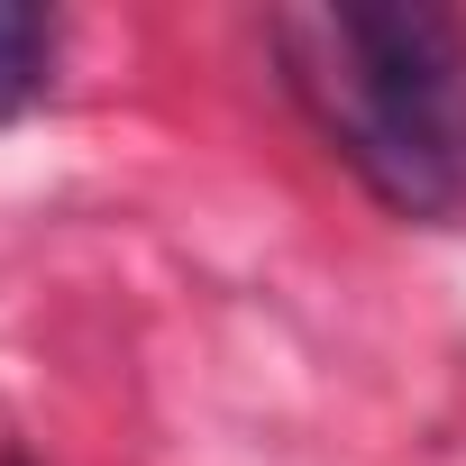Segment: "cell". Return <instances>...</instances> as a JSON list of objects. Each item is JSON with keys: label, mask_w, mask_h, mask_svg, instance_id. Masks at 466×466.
<instances>
[{"label": "cell", "mask_w": 466, "mask_h": 466, "mask_svg": "<svg viewBox=\"0 0 466 466\" xmlns=\"http://www.w3.org/2000/svg\"><path fill=\"white\" fill-rule=\"evenodd\" d=\"M275 56L329 156L402 219H439L466 192V28L420 0L284 10Z\"/></svg>", "instance_id": "obj_1"}, {"label": "cell", "mask_w": 466, "mask_h": 466, "mask_svg": "<svg viewBox=\"0 0 466 466\" xmlns=\"http://www.w3.org/2000/svg\"><path fill=\"white\" fill-rule=\"evenodd\" d=\"M46 65H56V19L28 0H0V119H19L46 92Z\"/></svg>", "instance_id": "obj_2"}]
</instances>
